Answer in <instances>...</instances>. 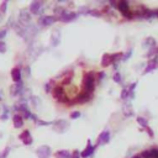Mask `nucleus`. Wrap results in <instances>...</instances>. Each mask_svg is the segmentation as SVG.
<instances>
[{
	"label": "nucleus",
	"mask_w": 158,
	"mask_h": 158,
	"mask_svg": "<svg viewBox=\"0 0 158 158\" xmlns=\"http://www.w3.org/2000/svg\"><path fill=\"white\" fill-rule=\"evenodd\" d=\"M94 89H95V74L94 72H88L83 79V91L93 94Z\"/></svg>",
	"instance_id": "obj_1"
},
{
	"label": "nucleus",
	"mask_w": 158,
	"mask_h": 158,
	"mask_svg": "<svg viewBox=\"0 0 158 158\" xmlns=\"http://www.w3.org/2000/svg\"><path fill=\"white\" fill-rule=\"evenodd\" d=\"M122 53H114V55H109V53H105L101 58V66L103 67H109L110 64H114V63H116L118 61L122 59Z\"/></svg>",
	"instance_id": "obj_2"
},
{
	"label": "nucleus",
	"mask_w": 158,
	"mask_h": 158,
	"mask_svg": "<svg viewBox=\"0 0 158 158\" xmlns=\"http://www.w3.org/2000/svg\"><path fill=\"white\" fill-rule=\"evenodd\" d=\"M116 7L120 10L121 15L125 17V19H133V14L130 9V4L125 0H121V1H118L116 3Z\"/></svg>",
	"instance_id": "obj_3"
},
{
	"label": "nucleus",
	"mask_w": 158,
	"mask_h": 158,
	"mask_svg": "<svg viewBox=\"0 0 158 158\" xmlns=\"http://www.w3.org/2000/svg\"><path fill=\"white\" fill-rule=\"evenodd\" d=\"M52 94H53V97L58 100V101H61V103H63V104H68V98H67V95H66V93H64V88H63L62 85H56L55 88H53V90H52Z\"/></svg>",
	"instance_id": "obj_4"
},
{
	"label": "nucleus",
	"mask_w": 158,
	"mask_h": 158,
	"mask_svg": "<svg viewBox=\"0 0 158 158\" xmlns=\"http://www.w3.org/2000/svg\"><path fill=\"white\" fill-rule=\"evenodd\" d=\"M53 125H55V131H56V132H59V133L66 132V131L69 129V124H68L66 120H58V121H56Z\"/></svg>",
	"instance_id": "obj_5"
},
{
	"label": "nucleus",
	"mask_w": 158,
	"mask_h": 158,
	"mask_svg": "<svg viewBox=\"0 0 158 158\" xmlns=\"http://www.w3.org/2000/svg\"><path fill=\"white\" fill-rule=\"evenodd\" d=\"M109 141H110V131L109 130H105V131H103L99 135L97 143H98V146H104V145H106Z\"/></svg>",
	"instance_id": "obj_6"
},
{
	"label": "nucleus",
	"mask_w": 158,
	"mask_h": 158,
	"mask_svg": "<svg viewBox=\"0 0 158 158\" xmlns=\"http://www.w3.org/2000/svg\"><path fill=\"white\" fill-rule=\"evenodd\" d=\"M36 154L38 156V158H49L51 156V148L48 146H41L37 148Z\"/></svg>",
	"instance_id": "obj_7"
},
{
	"label": "nucleus",
	"mask_w": 158,
	"mask_h": 158,
	"mask_svg": "<svg viewBox=\"0 0 158 158\" xmlns=\"http://www.w3.org/2000/svg\"><path fill=\"white\" fill-rule=\"evenodd\" d=\"M56 16H42L38 19V24L41 26H49L56 22Z\"/></svg>",
	"instance_id": "obj_8"
},
{
	"label": "nucleus",
	"mask_w": 158,
	"mask_h": 158,
	"mask_svg": "<svg viewBox=\"0 0 158 158\" xmlns=\"http://www.w3.org/2000/svg\"><path fill=\"white\" fill-rule=\"evenodd\" d=\"M90 99H91V94L85 93V91H82V93H79L78 95H77L76 101L79 103V104H85V103H88Z\"/></svg>",
	"instance_id": "obj_9"
},
{
	"label": "nucleus",
	"mask_w": 158,
	"mask_h": 158,
	"mask_svg": "<svg viewBox=\"0 0 158 158\" xmlns=\"http://www.w3.org/2000/svg\"><path fill=\"white\" fill-rule=\"evenodd\" d=\"M20 140L22 141V143L25 145V146H30L31 143H32V137H31V135H30V131L28 130H25L22 133H21L20 136Z\"/></svg>",
	"instance_id": "obj_10"
},
{
	"label": "nucleus",
	"mask_w": 158,
	"mask_h": 158,
	"mask_svg": "<svg viewBox=\"0 0 158 158\" xmlns=\"http://www.w3.org/2000/svg\"><path fill=\"white\" fill-rule=\"evenodd\" d=\"M41 9H42V1H38V0H36V1H32L30 4V13L31 14H40L41 13Z\"/></svg>",
	"instance_id": "obj_11"
},
{
	"label": "nucleus",
	"mask_w": 158,
	"mask_h": 158,
	"mask_svg": "<svg viewBox=\"0 0 158 158\" xmlns=\"http://www.w3.org/2000/svg\"><path fill=\"white\" fill-rule=\"evenodd\" d=\"M19 20H20V24L22 25H28L30 21H31V15L27 11H21L19 15Z\"/></svg>",
	"instance_id": "obj_12"
},
{
	"label": "nucleus",
	"mask_w": 158,
	"mask_h": 158,
	"mask_svg": "<svg viewBox=\"0 0 158 158\" xmlns=\"http://www.w3.org/2000/svg\"><path fill=\"white\" fill-rule=\"evenodd\" d=\"M24 93V85H22V82L16 83L15 85L11 87V95H20V94Z\"/></svg>",
	"instance_id": "obj_13"
},
{
	"label": "nucleus",
	"mask_w": 158,
	"mask_h": 158,
	"mask_svg": "<svg viewBox=\"0 0 158 158\" xmlns=\"http://www.w3.org/2000/svg\"><path fill=\"white\" fill-rule=\"evenodd\" d=\"M77 16H78V14H76V13H67V14H64L62 17H59V20L62 21V22H70V21H74L76 19H77Z\"/></svg>",
	"instance_id": "obj_14"
},
{
	"label": "nucleus",
	"mask_w": 158,
	"mask_h": 158,
	"mask_svg": "<svg viewBox=\"0 0 158 158\" xmlns=\"http://www.w3.org/2000/svg\"><path fill=\"white\" fill-rule=\"evenodd\" d=\"M93 152H94V146H91V145H90V141H88L87 148L80 153V157H83V158H88V157H90V156L93 154Z\"/></svg>",
	"instance_id": "obj_15"
},
{
	"label": "nucleus",
	"mask_w": 158,
	"mask_h": 158,
	"mask_svg": "<svg viewBox=\"0 0 158 158\" xmlns=\"http://www.w3.org/2000/svg\"><path fill=\"white\" fill-rule=\"evenodd\" d=\"M157 66H158V61L157 59H152V61H150L148 63H147V66H146V69H145V74L146 73H150V72H152V70H154L156 68H157Z\"/></svg>",
	"instance_id": "obj_16"
},
{
	"label": "nucleus",
	"mask_w": 158,
	"mask_h": 158,
	"mask_svg": "<svg viewBox=\"0 0 158 158\" xmlns=\"http://www.w3.org/2000/svg\"><path fill=\"white\" fill-rule=\"evenodd\" d=\"M13 122H14V126L16 129H20L24 126V118L21 115H14L13 118Z\"/></svg>",
	"instance_id": "obj_17"
},
{
	"label": "nucleus",
	"mask_w": 158,
	"mask_h": 158,
	"mask_svg": "<svg viewBox=\"0 0 158 158\" xmlns=\"http://www.w3.org/2000/svg\"><path fill=\"white\" fill-rule=\"evenodd\" d=\"M11 78H13V80L15 82V83H20L21 82V70H20V68H14L13 70H11Z\"/></svg>",
	"instance_id": "obj_18"
},
{
	"label": "nucleus",
	"mask_w": 158,
	"mask_h": 158,
	"mask_svg": "<svg viewBox=\"0 0 158 158\" xmlns=\"http://www.w3.org/2000/svg\"><path fill=\"white\" fill-rule=\"evenodd\" d=\"M154 46H156V40L152 38V37H148L147 40L143 41V47L145 48L151 49V48H154Z\"/></svg>",
	"instance_id": "obj_19"
},
{
	"label": "nucleus",
	"mask_w": 158,
	"mask_h": 158,
	"mask_svg": "<svg viewBox=\"0 0 158 158\" xmlns=\"http://www.w3.org/2000/svg\"><path fill=\"white\" fill-rule=\"evenodd\" d=\"M56 158H72V153L69 151H66V150H62V151H57L55 153Z\"/></svg>",
	"instance_id": "obj_20"
},
{
	"label": "nucleus",
	"mask_w": 158,
	"mask_h": 158,
	"mask_svg": "<svg viewBox=\"0 0 158 158\" xmlns=\"http://www.w3.org/2000/svg\"><path fill=\"white\" fill-rule=\"evenodd\" d=\"M59 37H61V34H59V31H55L53 34H52V41H51V43H52V46L53 47H56V46H58V43H59Z\"/></svg>",
	"instance_id": "obj_21"
},
{
	"label": "nucleus",
	"mask_w": 158,
	"mask_h": 158,
	"mask_svg": "<svg viewBox=\"0 0 158 158\" xmlns=\"http://www.w3.org/2000/svg\"><path fill=\"white\" fill-rule=\"evenodd\" d=\"M122 111H124L125 116H132V115H133V110H132V106L130 104H125Z\"/></svg>",
	"instance_id": "obj_22"
},
{
	"label": "nucleus",
	"mask_w": 158,
	"mask_h": 158,
	"mask_svg": "<svg viewBox=\"0 0 158 158\" xmlns=\"http://www.w3.org/2000/svg\"><path fill=\"white\" fill-rule=\"evenodd\" d=\"M55 14H56L58 17H62L64 14H67V11H66V9H63V7H56V9H55Z\"/></svg>",
	"instance_id": "obj_23"
},
{
	"label": "nucleus",
	"mask_w": 158,
	"mask_h": 158,
	"mask_svg": "<svg viewBox=\"0 0 158 158\" xmlns=\"http://www.w3.org/2000/svg\"><path fill=\"white\" fill-rule=\"evenodd\" d=\"M112 79H114L115 83L122 84V77H121V74H120L119 72H115V74H114V77H112Z\"/></svg>",
	"instance_id": "obj_24"
},
{
	"label": "nucleus",
	"mask_w": 158,
	"mask_h": 158,
	"mask_svg": "<svg viewBox=\"0 0 158 158\" xmlns=\"http://www.w3.org/2000/svg\"><path fill=\"white\" fill-rule=\"evenodd\" d=\"M87 15H91V16H97V17H99V16H101V13H100V11H98V10L89 9L88 11H87Z\"/></svg>",
	"instance_id": "obj_25"
},
{
	"label": "nucleus",
	"mask_w": 158,
	"mask_h": 158,
	"mask_svg": "<svg viewBox=\"0 0 158 158\" xmlns=\"http://www.w3.org/2000/svg\"><path fill=\"white\" fill-rule=\"evenodd\" d=\"M137 122H139V125H141L142 127H147V120L145 119V118H142V116H139L137 119Z\"/></svg>",
	"instance_id": "obj_26"
},
{
	"label": "nucleus",
	"mask_w": 158,
	"mask_h": 158,
	"mask_svg": "<svg viewBox=\"0 0 158 158\" xmlns=\"http://www.w3.org/2000/svg\"><path fill=\"white\" fill-rule=\"evenodd\" d=\"M121 99L122 100H127L129 99V89L124 88L122 91H121Z\"/></svg>",
	"instance_id": "obj_27"
},
{
	"label": "nucleus",
	"mask_w": 158,
	"mask_h": 158,
	"mask_svg": "<svg viewBox=\"0 0 158 158\" xmlns=\"http://www.w3.org/2000/svg\"><path fill=\"white\" fill-rule=\"evenodd\" d=\"M158 53V48H151L148 52H147V57H148V58H151V57H153L154 55H157Z\"/></svg>",
	"instance_id": "obj_28"
},
{
	"label": "nucleus",
	"mask_w": 158,
	"mask_h": 158,
	"mask_svg": "<svg viewBox=\"0 0 158 158\" xmlns=\"http://www.w3.org/2000/svg\"><path fill=\"white\" fill-rule=\"evenodd\" d=\"M53 88H55V87H53V80H51L49 83L46 84V91H47V93L52 91V90H53Z\"/></svg>",
	"instance_id": "obj_29"
},
{
	"label": "nucleus",
	"mask_w": 158,
	"mask_h": 158,
	"mask_svg": "<svg viewBox=\"0 0 158 158\" xmlns=\"http://www.w3.org/2000/svg\"><path fill=\"white\" fill-rule=\"evenodd\" d=\"M5 52H6V45H5V42L0 41V53H5Z\"/></svg>",
	"instance_id": "obj_30"
},
{
	"label": "nucleus",
	"mask_w": 158,
	"mask_h": 158,
	"mask_svg": "<svg viewBox=\"0 0 158 158\" xmlns=\"http://www.w3.org/2000/svg\"><path fill=\"white\" fill-rule=\"evenodd\" d=\"M9 152H10V148H9V147H6V148L1 153H0V158H6L7 154H9Z\"/></svg>",
	"instance_id": "obj_31"
},
{
	"label": "nucleus",
	"mask_w": 158,
	"mask_h": 158,
	"mask_svg": "<svg viewBox=\"0 0 158 158\" xmlns=\"http://www.w3.org/2000/svg\"><path fill=\"white\" fill-rule=\"evenodd\" d=\"M131 55H132V49H129V51L126 52V53L122 56V59H121V61H126V59H127V58H129Z\"/></svg>",
	"instance_id": "obj_32"
},
{
	"label": "nucleus",
	"mask_w": 158,
	"mask_h": 158,
	"mask_svg": "<svg viewBox=\"0 0 158 158\" xmlns=\"http://www.w3.org/2000/svg\"><path fill=\"white\" fill-rule=\"evenodd\" d=\"M35 122H36L37 125H41V126H48V125H51V122H46V121H42V120H38V119H37Z\"/></svg>",
	"instance_id": "obj_33"
},
{
	"label": "nucleus",
	"mask_w": 158,
	"mask_h": 158,
	"mask_svg": "<svg viewBox=\"0 0 158 158\" xmlns=\"http://www.w3.org/2000/svg\"><path fill=\"white\" fill-rule=\"evenodd\" d=\"M6 6H7V1L1 3V5H0V11H1V13H5V11H6Z\"/></svg>",
	"instance_id": "obj_34"
},
{
	"label": "nucleus",
	"mask_w": 158,
	"mask_h": 158,
	"mask_svg": "<svg viewBox=\"0 0 158 158\" xmlns=\"http://www.w3.org/2000/svg\"><path fill=\"white\" fill-rule=\"evenodd\" d=\"M88 10H89V9H88V7H85V6H80L78 13H79V14H85V15H87V11H88Z\"/></svg>",
	"instance_id": "obj_35"
},
{
	"label": "nucleus",
	"mask_w": 158,
	"mask_h": 158,
	"mask_svg": "<svg viewBox=\"0 0 158 158\" xmlns=\"http://www.w3.org/2000/svg\"><path fill=\"white\" fill-rule=\"evenodd\" d=\"M80 116V112L79 111H73L72 114H70V118L72 119H77V118H79Z\"/></svg>",
	"instance_id": "obj_36"
},
{
	"label": "nucleus",
	"mask_w": 158,
	"mask_h": 158,
	"mask_svg": "<svg viewBox=\"0 0 158 158\" xmlns=\"http://www.w3.org/2000/svg\"><path fill=\"white\" fill-rule=\"evenodd\" d=\"M145 129H146V132L150 135V137H153V136H154V132L152 131V129H151V127H148V126H147V127H145Z\"/></svg>",
	"instance_id": "obj_37"
},
{
	"label": "nucleus",
	"mask_w": 158,
	"mask_h": 158,
	"mask_svg": "<svg viewBox=\"0 0 158 158\" xmlns=\"http://www.w3.org/2000/svg\"><path fill=\"white\" fill-rule=\"evenodd\" d=\"M140 156H141L142 158H151V156H150V151H143Z\"/></svg>",
	"instance_id": "obj_38"
},
{
	"label": "nucleus",
	"mask_w": 158,
	"mask_h": 158,
	"mask_svg": "<svg viewBox=\"0 0 158 158\" xmlns=\"http://www.w3.org/2000/svg\"><path fill=\"white\" fill-rule=\"evenodd\" d=\"M72 158H80V153L79 151H74L72 153Z\"/></svg>",
	"instance_id": "obj_39"
},
{
	"label": "nucleus",
	"mask_w": 158,
	"mask_h": 158,
	"mask_svg": "<svg viewBox=\"0 0 158 158\" xmlns=\"http://www.w3.org/2000/svg\"><path fill=\"white\" fill-rule=\"evenodd\" d=\"M5 35H6V30L0 31V40H1V38H4V37H5Z\"/></svg>",
	"instance_id": "obj_40"
},
{
	"label": "nucleus",
	"mask_w": 158,
	"mask_h": 158,
	"mask_svg": "<svg viewBox=\"0 0 158 158\" xmlns=\"http://www.w3.org/2000/svg\"><path fill=\"white\" fill-rule=\"evenodd\" d=\"M6 119H7V114L5 112V114L1 115V120H6Z\"/></svg>",
	"instance_id": "obj_41"
},
{
	"label": "nucleus",
	"mask_w": 158,
	"mask_h": 158,
	"mask_svg": "<svg viewBox=\"0 0 158 158\" xmlns=\"http://www.w3.org/2000/svg\"><path fill=\"white\" fill-rule=\"evenodd\" d=\"M132 158H142V157H141V156H140V154H136V156H133V157H132Z\"/></svg>",
	"instance_id": "obj_42"
},
{
	"label": "nucleus",
	"mask_w": 158,
	"mask_h": 158,
	"mask_svg": "<svg viewBox=\"0 0 158 158\" xmlns=\"http://www.w3.org/2000/svg\"><path fill=\"white\" fill-rule=\"evenodd\" d=\"M0 100H1V95H0Z\"/></svg>",
	"instance_id": "obj_43"
}]
</instances>
